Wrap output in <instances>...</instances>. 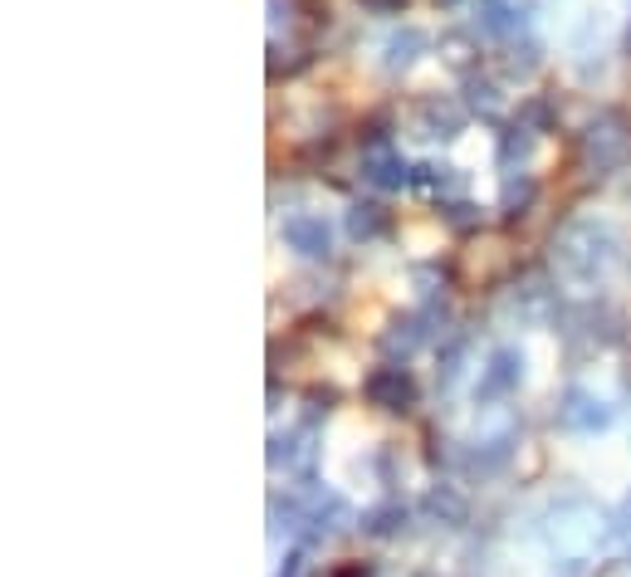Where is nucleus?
I'll return each mask as SVG.
<instances>
[{"label":"nucleus","mask_w":631,"mask_h":577,"mask_svg":"<svg viewBox=\"0 0 631 577\" xmlns=\"http://www.w3.org/2000/svg\"><path fill=\"white\" fill-rule=\"evenodd\" d=\"M611 260V230L597 221H572L568 230L558 235V264L578 279H592L602 264Z\"/></svg>","instance_id":"nucleus-1"},{"label":"nucleus","mask_w":631,"mask_h":577,"mask_svg":"<svg viewBox=\"0 0 631 577\" xmlns=\"http://www.w3.org/2000/svg\"><path fill=\"white\" fill-rule=\"evenodd\" d=\"M631 156V123L627 113H597L582 133V162L592 172H617Z\"/></svg>","instance_id":"nucleus-2"},{"label":"nucleus","mask_w":631,"mask_h":577,"mask_svg":"<svg viewBox=\"0 0 631 577\" xmlns=\"http://www.w3.org/2000/svg\"><path fill=\"white\" fill-rule=\"evenodd\" d=\"M607 421H611L607 401H597L592 391H582V387L563 391V401H558V426L578 430V436H592V430H602Z\"/></svg>","instance_id":"nucleus-3"},{"label":"nucleus","mask_w":631,"mask_h":577,"mask_svg":"<svg viewBox=\"0 0 631 577\" xmlns=\"http://www.w3.org/2000/svg\"><path fill=\"white\" fill-rule=\"evenodd\" d=\"M363 391H367V401L382 411H406L416 401V381L406 367H377L373 377L363 381Z\"/></svg>","instance_id":"nucleus-4"},{"label":"nucleus","mask_w":631,"mask_h":577,"mask_svg":"<svg viewBox=\"0 0 631 577\" xmlns=\"http://www.w3.org/2000/svg\"><path fill=\"white\" fill-rule=\"evenodd\" d=\"M597 524H602L597 514H588V518H582V524H572V499H568V504H558V509H553V524H548V534H553V543H558L563 553L582 557V553H588L592 543H597V534H602Z\"/></svg>","instance_id":"nucleus-5"},{"label":"nucleus","mask_w":631,"mask_h":577,"mask_svg":"<svg viewBox=\"0 0 631 577\" xmlns=\"http://www.w3.org/2000/svg\"><path fill=\"white\" fill-rule=\"evenodd\" d=\"M519 377H523V358L514 348H500L480 377V397H504V391L519 387Z\"/></svg>","instance_id":"nucleus-6"},{"label":"nucleus","mask_w":631,"mask_h":577,"mask_svg":"<svg viewBox=\"0 0 631 577\" xmlns=\"http://www.w3.org/2000/svg\"><path fill=\"white\" fill-rule=\"evenodd\" d=\"M285 240L294 244L299 254L318 260V254H328V225L318 221V215H289V221H285Z\"/></svg>","instance_id":"nucleus-7"},{"label":"nucleus","mask_w":631,"mask_h":577,"mask_svg":"<svg viewBox=\"0 0 631 577\" xmlns=\"http://www.w3.org/2000/svg\"><path fill=\"white\" fill-rule=\"evenodd\" d=\"M363 166H367V181L382 186V191H392V186H402V181H406V162H402L396 152H387V147H373Z\"/></svg>","instance_id":"nucleus-8"},{"label":"nucleus","mask_w":631,"mask_h":577,"mask_svg":"<svg viewBox=\"0 0 631 577\" xmlns=\"http://www.w3.org/2000/svg\"><path fill=\"white\" fill-rule=\"evenodd\" d=\"M519 10L523 5H509V0H484V5H480V25L494 29V35H514V29L523 25Z\"/></svg>","instance_id":"nucleus-9"},{"label":"nucleus","mask_w":631,"mask_h":577,"mask_svg":"<svg viewBox=\"0 0 631 577\" xmlns=\"http://www.w3.org/2000/svg\"><path fill=\"white\" fill-rule=\"evenodd\" d=\"M426 49V35L421 29H406V35H396L392 45H387V68H406L416 64V54Z\"/></svg>","instance_id":"nucleus-10"},{"label":"nucleus","mask_w":631,"mask_h":577,"mask_svg":"<svg viewBox=\"0 0 631 577\" xmlns=\"http://www.w3.org/2000/svg\"><path fill=\"white\" fill-rule=\"evenodd\" d=\"M406 524V509L402 504H387V509H373V514H367V534H377V538H387V534H396V528Z\"/></svg>","instance_id":"nucleus-11"},{"label":"nucleus","mask_w":631,"mask_h":577,"mask_svg":"<svg viewBox=\"0 0 631 577\" xmlns=\"http://www.w3.org/2000/svg\"><path fill=\"white\" fill-rule=\"evenodd\" d=\"M426 509H431L436 518H445V524H460V518H465V504H460V494H451V489H431V499H426Z\"/></svg>","instance_id":"nucleus-12"},{"label":"nucleus","mask_w":631,"mask_h":577,"mask_svg":"<svg viewBox=\"0 0 631 577\" xmlns=\"http://www.w3.org/2000/svg\"><path fill=\"white\" fill-rule=\"evenodd\" d=\"M382 215H377V205H357L353 215H348V230L357 235V240H373V235H382Z\"/></svg>","instance_id":"nucleus-13"},{"label":"nucleus","mask_w":631,"mask_h":577,"mask_svg":"<svg viewBox=\"0 0 631 577\" xmlns=\"http://www.w3.org/2000/svg\"><path fill=\"white\" fill-rule=\"evenodd\" d=\"M441 49H445V59H451L455 68H470V39H465V35H445Z\"/></svg>","instance_id":"nucleus-14"},{"label":"nucleus","mask_w":631,"mask_h":577,"mask_svg":"<svg viewBox=\"0 0 631 577\" xmlns=\"http://www.w3.org/2000/svg\"><path fill=\"white\" fill-rule=\"evenodd\" d=\"M396 328H402V333H387V338H382V342H387V348H392V352H396V348L406 352V348H412L416 338H421V333H416V323H412V318H406V323H396Z\"/></svg>","instance_id":"nucleus-15"},{"label":"nucleus","mask_w":631,"mask_h":577,"mask_svg":"<svg viewBox=\"0 0 631 577\" xmlns=\"http://www.w3.org/2000/svg\"><path fill=\"white\" fill-rule=\"evenodd\" d=\"M529 196H533V181H519V186H504V211H509L514 215V205H523V201H529Z\"/></svg>","instance_id":"nucleus-16"},{"label":"nucleus","mask_w":631,"mask_h":577,"mask_svg":"<svg viewBox=\"0 0 631 577\" xmlns=\"http://www.w3.org/2000/svg\"><path fill=\"white\" fill-rule=\"evenodd\" d=\"M617 528H621V534L631 538V494L621 499V509H617Z\"/></svg>","instance_id":"nucleus-17"},{"label":"nucleus","mask_w":631,"mask_h":577,"mask_svg":"<svg viewBox=\"0 0 631 577\" xmlns=\"http://www.w3.org/2000/svg\"><path fill=\"white\" fill-rule=\"evenodd\" d=\"M363 5H373L377 15H392V10H402V0H363Z\"/></svg>","instance_id":"nucleus-18"},{"label":"nucleus","mask_w":631,"mask_h":577,"mask_svg":"<svg viewBox=\"0 0 631 577\" xmlns=\"http://www.w3.org/2000/svg\"><path fill=\"white\" fill-rule=\"evenodd\" d=\"M338 577H373L367 567H348V573H338Z\"/></svg>","instance_id":"nucleus-19"}]
</instances>
